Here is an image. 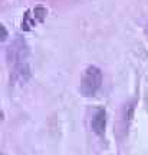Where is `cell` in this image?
<instances>
[{
  "mask_svg": "<svg viewBox=\"0 0 148 155\" xmlns=\"http://www.w3.org/2000/svg\"><path fill=\"white\" fill-rule=\"evenodd\" d=\"M6 59L10 66V82L26 83L30 78L29 66V46L22 36H16L7 49Z\"/></svg>",
  "mask_w": 148,
  "mask_h": 155,
  "instance_id": "1",
  "label": "cell"
},
{
  "mask_svg": "<svg viewBox=\"0 0 148 155\" xmlns=\"http://www.w3.org/2000/svg\"><path fill=\"white\" fill-rule=\"evenodd\" d=\"M102 85V72L98 66H88L81 81V94L86 98L95 96Z\"/></svg>",
  "mask_w": 148,
  "mask_h": 155,
  "instance_id": "2",
  "label": "cell"
},
{
  "mask_svg": "<svg viewBox=\"0 0 148 155\" xmlns=\"http://www.w3.org/2000/svg\"><path fill=\"white\" fill-rule=\"evenodd\" d=\"M46 15H48V9L42 5H38V6H35V7H32V9L26 10L25 15H23L22 25H20L22 30L23 32H30V30H33L38 25L43 23Z\"/></svg>",
  "mask_w": 148,
  "mask_h": 155,
  "instance_id": "3",
  "label": "cell"
},
{
  "mask_svg": "<svg viewBox=\"0 0 148 155\" xmlns=\"http://www.w3.org/2000/svg\"><path fill=\"white\" fill-rule=\"evenodd\" d=\"M92 131L98 137H104L105 135V128H106V111L104 108H96V111L93 114L92 122H91Z\"/></svg>",
  "mask_w": 148,
  "mask_h": 155,
  "instance_id": "4",
  "label": "cell"
},
{
  "mask_svg": "<svg viewBox=\"0 0 148 155\" xmlns=\"http://www.w3.org/2000/svg\"><path fill=\"white\" fill-rule=\"evenodd\" d=\"M0 29H2V42H5L7 39V30H6L5 25H0Z\"/></svg>",
  "mask_w": 148,
  "mask_h": 155,
  "instance_id": "5",
  "label": "cell"
}]
</instances>
